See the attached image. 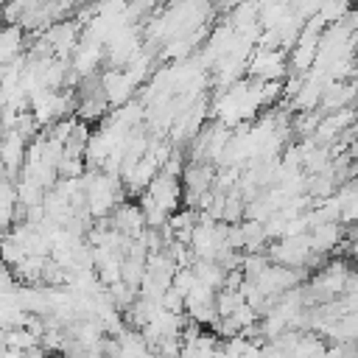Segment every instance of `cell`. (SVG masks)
I'll return each instance as SVG.
<instances>
[{
	"label": "cell",
	"mask_w": 358,
	"mask_h": 358,
	"mask_svg": "<svg viewBox=\"0 0 358 358\" xmlns=\"http://www.w3.org/2000/svg\"><path fill=\"white\" fill-rule=\"evenodd\" d=\"M285 56H282V50H277V48H266V45H260L257 48V53L249 59V73H252V78H257V81H280L282 76H285Z\"/></svg>",
	"instance_id": "1"
},
{
	"label": "cell",
	"mask_w": 358,
	"mask_h": 358,
	"mask_svg": "<svg viewBox=\"0 0 358 358\" xmlns=\"http://www.w3.org/2000/svg\"><path fill=\"white\" fill-rule=\"evenodd\" d=\"M45 42L50 45L53 56H59V59H67V56H73V50H76V48H78V42H81V25H78L76 20H64V22H56L53 28H48V34H45Z\"/></svg>",
	"instance_id": "2"
},
{
	"label": "cell",
	"mask_w": 358,
	"mask_h": 358,
	"mask_svg": "<svg viewBox=\"0 0 358 358\" xmlns=\"http://www.w3.org/2000/svg\"><path fill=\"white\" fill-rule=\"evenodd\" d=\"M25 154H28V137L17 129H6V134L0 140V157H3L6 173L20 171L22 162H25Z\"/></svg>",
	"instance_id": "3"
},
{
	"label": "cell",
	"mask_w": 358,
	"mask_h": 358,
	"mask_svg": "<svg viewBox=\"0 0 358 358\" xmlns=\"http://www.w3.org/2000/svg\"><path fill=\"white\" fill-rule=\"evenodd\" d=\"M22 50V25H3L0 28V64L14 62Z\"/></svg>",
	"instance_id": "4"
},
{
	"label": "cell",
	"mask_w": 358,
	"mask_h": 358,
	"mask_svg": "<svg viewBox=\"0 0 358 358\" xmlns=\"http://www.w3.org/2000/svg\"><path fill=\"white\" fill-rule=\"evenodd\" d=\"M6 291H17V274L11 271L8 263L0 260V294H6Z\"/></svg>",
	"instance_id": "5"
},
{
	"label": "cell",
	"mask_w": 358,
	"mask_h": 358,
	"mask_svg": "<svg viewBox=\"0 0 358 358\" xmlns=\"http://www.w3.org/2000/svg\"><path fill=\"white\" fill-rule=\"evenodd\" d=\"M159 0H131V8L134 11H145V8H154Z\"/></svg>",
	"instance_id": "6"
},
{
	"label": "cell",
	"mask_w": 358,
	"mask_h": 358,
	"mask_svg": "<svg viewBox=\"0 0 358 358\" xmlns=\"http://www.w3.org/2000/svg\"><path fill=\"white\" fill-rule=\"evenodd\" d=\"M0 171H6V168H3V157H0Z\"/></svg>",
	"instance_id": "7"
},
{
	"label": "cell",
	"mask_w": 358,
	"mask_h": 358,
	"mask_svg": "<svg viewBox=\"0 0 358 358\" xmlns=\"http://www.w3.org/2000/svg\"><path fill=\"white\" fill-rule=\"evenodd\" d=\"M0 129H3V120H0Z\"/></svg>",
	"instance_id": "8"
}]
</instances>
